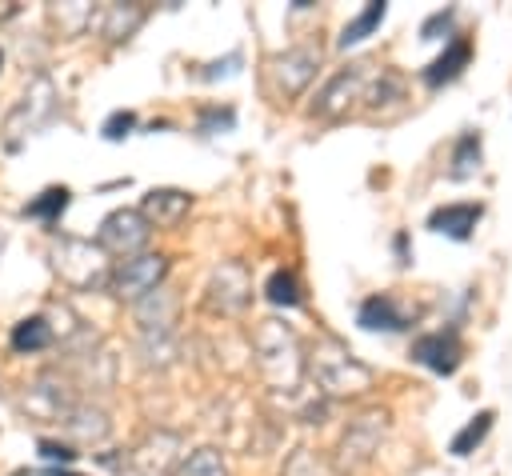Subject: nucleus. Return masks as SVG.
<instances>
[{"mask_svg":"<svg viewBox=\"0 0 512 476\" xmlns=\"http://www.w3.org/2000/svg\"><path fill=\"white\" fill-rule=\"evenodd\" d=\"M208 308L212 312H224V316H236L248 308L252 300V276L240 260H220L212 268V280H208Z\"/></svg>","mask_w":512,"mask_h":476,"instance_id":"nucleus-10","label":"nucleus"},{"mask_svg":"<svg viewBox=\"0 0 512 476\" xmlns=\"http://www.w3.org/2000/svg\"><path fill=\"white\" fill-rule=\"evenodd\" d=\"M140 352H144V364H168L176 356L172 332H140Z\"/></svg>","mask_w":512,"mask_h":476,"instance_id":"nucleus-29","label":"nucleus"},{"mask_svg":"<svg viewBox=\"0 0 512 476\" xmlns=\"http://www.w3.org/2000/svg\"><path fill=\"white\" fill-rule=\"evenodd\" d=\"M492 420H496V412L492 408H484V412H476L456 436H452V444H448V452L452 456H472L480 444H484V436L492 432Z\"/></svg>","mask_w":512,"mask_h":476,"instance_id":"nucleus-24","label":"nucleus"},{"mask_svg":"<svg viewBox=\"0 0 512 476\" xmlns=\"http://www.w3.org/2000/svg\"><path fill=\"white\" fill-rule=\"evenodd\" d=\"M356 320H360V328H368V332H400V328H408V320H416V308L400 304V300L388 296V292H376V296H368V300L360 304Z\"/></svg>","mask_w":512,"mask_h":476,"instance_id":"nucleus-15","label":"nucleus"},{"mask_svg":"<svg viewBox=\"0 0 512 476\" xmlns=\"http://www.w3.org/2000/svg\"><path fill=\"white\" fill-rule=\"evenodd\" d=\"M240 64H244V56H240V52H228V56H224V64H220V60H212V64H204V72H200V76H204V80H216V76H232Z\"/></svg>","mask_w":512,"mask_h":476,"instance_id":"nucleus-33","label":"nucleus"},{"mask_svg":"<svg viewBox=\"0 0 512 476\" xmlns=\"http://www.w3.org/2000/svg\"><path fill=\"white\" fill-rule=\"evenodd\" d=\"M48 16H52V24L60 28V36H80L84 28H92L96 8L84 4V0H72V4H52Z\"/></svg>","mask_w":512,"mask_h":476,"instance_id":"nucleus-25","label":"nucleus"},{"mask_svg":"<svg viewBox=\"0 0 512 476\" xmlns=\"http://www.w3.org/2000/svg\"><path fill=\"white\" fill-rule=\"evenodd\" d=\"M480 216H484V208H480V204H472V200L440 204V208H432L428 228H432V232H444V236H452V240H468V236H472V228L480 224Z\"/></svg>","mask_w":512,"mask_h":476,"instance_id":"nucleus-18","label":"nucleus"},{"mask_svg":"<svg viewBox=\"0 0 512 476\" xmlns=\"http://www.w3.org/2000/svg\"><path fill=\"white\" fill-rule=\"evenodd\" d=\"M68 196H72L68 188H44L36 200L24 204V216H36V220H48V224H52V220L68 208Z\"/></svg>","mask_w":512,"mask_h":476,"instance_id":"nucleus-28","label":"nucleus"},{"mask_svg":"<svg viewBox=\"0 0 512 476\" xmlns=\"http://www.w3.org/2000/svg\"><path fill=\"white\" fill-rule=\"evenodd\" d=\"M56 112H60V88L52 84V76L36 72V76L28 80V88H24V96L12 104V112H8L4 124H0L4 148L16 152L28 136H36L40 128H48V124L56 120Z\"/></svg>","mask_w":512,"mask_h":476,"instance_id":"nucleus-3","label":"nucleus"},{"mask_svg":"<svg viewBox=\"0 0 512 476\" xmlns=\"http://www.w3.org/2000/svg\"><path fill=\"white\" fill-rule=\"evenodd\" d=\"M132 128H136V112H124V108H120V112H112V116L104 120V128H100V132H104L108 140H124Z\"/></svg>","mask_w":512,"mask_h":476,"instance_id":"nucleus-31","label":"nucleus"},{"mask_svg":"<svg viewBox=\"0 0 512 476\" xmlns=\"http://www.w3.org/2000/svg\"><path fill=\"white\" fill-rule=\"evenodd\" d=\"M52 340H56V336H52L48 316H28V320H20V324L12 328V348H16V352H44Z\"/></svg>","mask_w":512,"mask_h":476,"instance_id":"nucleus-23","label":"nucleus"},{"mask_svg":"<svg viewBox=\"0 0 512 476\" xmlns=\"http://www.w3.org/2000/svg\"><path fill=\"white\" fill-rule=\"evenodd\" d=\"M188 208H192V196L180 188H148L140 200V216L148 224H164V228L180 224L188 216Z\"/></svg>","mask_w":512,"mask_h":476,"instance_id":"nucleus-16","label":"nucleus"},{"mask_svg":"<svg viewBox=\"0 0 512 476\" xmlns=\"http://www.w3.org/2000/svg\"><path fill=\"white\" fill-rule=\"evenodd\" d=\"M36 448H40V456H44V460H52V464H72V460H76V452H72V444H56V440H40Z\"/></svg>","mask_w":512,"mask_h":476,"instance_id":"nucleus-34","label":"nucleus"},{"mask_svg":"<svg viewBox=\"0 0 512 476\" xmlns=\"http://www.w3.org/2000/svg\"><path fill=\"white\" fill-rule=\"evenodd\" d=\"M252 352H256V368L268 380V388L276 392H296L304 380V348L300 336L280 324V320H260L252 328Z\"/></svg>","mask_w":512,"mask_h":476,"instance_id":"nucleus-1","label":"nucleus"},{"mask_svg":"<svg viewBox=\"0 0 512 476\" xmlns=\"http://www.w3.org/2000/svg\"><path fill=\"white\" fill-rule=\"evenodd\" d=\"M164 276H168V256L164 252H136V256H124L108 272V288H112L116 300L136 304L140 296H148L152 288H160Z\"/></svg>","mask_w":512,"mask_h":476,"instance_id":"nucleus-6","label":"nucleus"},{"mask_svg":"<svg viewBox=\"0 0 512 476\" xmlns=\"http://www.w3.org/2000/svg\"><path fill=\"white\" fill-rule=\"evenodd\" d=\"M316 68H320V48H312V44L284 48V52H276V56L264 60V92L276 104L280 100H292V96H300L312 84Z\"/></svg>","mask_w":512,"mask_h":476,"instance_id":"nucleus-5","label":"nucleus"},{"mask_svg":"<svg viewBox=\"0 0 512 476\" xmlns=\"http://www.w3.org/2000/svg\"><path fill=\"white\" fill-rule=\"evenodd\" d=\"M412 360L440 372V376H452L464 360V340L456 328H436V332H424L412 340Z\"/></svg>","mask_w":512,"mask_h":476,"instance_id":"nucleus-11","label":"nucleus"},{"mask_svg":"<svg viewBox=\"0 0 512 476\" xmlns=\"http://www.w3.org/2000/svg\"><path fill=\"white\" fill-rule=\"evenodd\" d=\"M304 368L312 372V380L320 384L324 396H364L372 388V368L364 360H356L340 340L324 336L312 344V352L304 356Z\"/></svg>","mask_w":512,"mask_h":476,"instance_id":"nucleus-2","label":"nucleus"},{"mask_svg":"<svg viewBox=\"0 0 512 476\" xmlns=\"http://www.w3.org/2000/svg\"><path fill=\"white\" fill-rule=\"evenodd\" d=\"M384 428H388V416L384 412H368V416L352 420L348 432H344V440H340V464L344 468H356L360 460H368L380 448Z\"/></svg>","mask_w":512,"mask_h":476,"instance_id":"nucleus-13","label":"nucleus"},{"mask_svg":"<svg viewBox=\"0 0 512 476\" xmlns=\"http://www.w3.org/2000/svg\"><path fill=\"white\" fill-rule=\"evenodd\" d=\"M264 296H268L272 304H280V308H296V304H300V284H296V272L276 268V272L268 276V284H264Z\"/></svg>","mask_w":512,"mask_h":476,"instance_id":"nucleus-27","label":"nucleus"},{"mask_svg":"<svg viewBox=\"0 0 512 476\" xmlns=\"http://www.w3.org/2000/svg\"><path fill=\"white\" fill-rule=\"evenodd\" d=\"M184 460V436L168 432V428H152L132 452H128V468L136 476H172Z\"/></svg>","mask_w":512,"mask_h":476,"instance_id":"nucleus-9","label":"nucleus"},{"mask_svg":"<svg viewBox=\"0 0 512 476\" xmlns=\"http://www.w3.org/2000/svg\"><path fill=\"white\" fill-rule=\"evenodd\" d=\"M236 124V112L232 108H204L200 112V124H196V132H204V136H216V132H228Z\"/></svg>","mask_w":512,"mask_h":476,"instance_id":"nucleus-30","label":"nucleus"},{"mask_svg":"<svg viewBox=\"0 0 512 476\" xmlns=\"http://www.w3.org/2000/svg\"><path fill=\"white\" fill-rule=\"evenodd\" d=\"M60 428L72 444H104L112 436V416L92 400H76L72 412L60 420Z\"/></svg>","mask_w":512,"mask_h":476,"instance_id":"nucleus-14","label":"nucleus"},{"mask_svg":"<svg viewBox=\"0 0 512 476\" xmlns=\"http://www.w3.org/2000/svg\"><path fill=\"white\" fill-rule=\"evenodd\" d=\"M76 404V392L68 384V376H60L56 368L40 372L28 388H24V412L40 424H60Z\"/></svg>","mask_w":512,"mask_h":476,"instance_id":"nucleus-8","label":"nucleus"},{"mask_svg":"<svg viewBox=\"0 0 512 476\" xmlns=\"http://www.w3.org/2000/svg\"><path fill=\"white\" fill-rule=\"evenodd\" d=\"M0 68H4V52H0Z\"/></svg>","mask_w":512,"mask_h":476,"instance_id":"nucleus-37","label":"nucleus"},{"mask_svg":"<svg viewBox=\"0 0 512 476\" xmlns=\"http://www.w3.org/2000/svg\"><path fill=\"white\" fill-rule=\"evenodd\" d=\"M172 476H228V464H224V456H220L216 448L204 444V448L188 452Z\"/></svg>","mask_w":512,"mask_h":476,"instance_id":"nucleus-26","label":"nucleus"},{"mask_svg":"<svg viewBox=\"0 0 512 476\" xmlns=\"http://www.w3.org/2000/svg\"><path fill=\"white\" fill-rule=\"evenodd\" d=\"M468 60H472V40H468V36H452L448 48L424 68V84H428V88H440V84L456 80V76L468 68Z\"/></svg>","mask_w":512,"mask_h":476,"instance_id":"nucleus-20","label":"nucleus"},{"mask_svg":"<svg viewBox=\"0 0 512 476\" xmlns=\"http://www.w3.org/2000/svg\"><path fill=\"white\" fill-rule=\"evenodd\" d=\"M452 16H456L452 8H440V12H432V16L420 24V36H424V40H440V32L452 24Z\"/></svg>","mask_w":512,"mask_h":476,"instance_id":"nucleus-32","label":"nucleus"},{"mask_svg":"<svg viewBox=\"0 0 512 476\" xmlns=\"http://www.w3.org/2000/svg\"><path fill=\"white\" fill-rule=\"evenodd\" d=\"M364 68H368V64H348V68H340L336 76H328L324 88H320L316 100H312V116L332 120V116L348 112V104L360 100V92H364Z\"/></svg>","mask_w":512,"mask_h":476,"instance_id":"nucleus-12","label":"nucleus"},{"mask_svg":"<svg viewBox=\"0 0 512 476\" xmlns=\"http://www.w3.org/2000/svg\"><path fill=\"white\" fill-rule=\"evenodd\" d=\"M48 476H76V472H68V468H48Z\"/></svg>","mask_w":512,"mask_h":476,"instance_id":"nucleus-36","label":"nucleus"},{"mask_svg":"<svg viewBox=\"0 0 512 476\" xmlns=\"http://www.w3.org/2000/svg\"><path fill=\"white\" fill-rule=\"evenodd\" d=\"M396 256H400V264H408V236L404 232L396 236Z\"/></svg>","mask_w":512,"mask_h":476,"instance_id":"nucleus-35","label":"nucleus"},{"mask_svg":"<svg viewBox=\"0 0 512 476\" xmlns=\"http://www.w3.org/2000/svg\"><path fill=\"white\" fill-rule=\"evenodd\" d=\"M52 272L76 288V292H88V288H100L108 284V256L96 248V240H80V236H60L52 240Z\"/></svg>","mask_w":512,"mask_h":476,"instance_id":"nucleus-4","label":"nucleus"},{"mask_svg":"<svg viewBox=\"0 0 512 476\" xmlns=\"http://www.w3.org/2000/svg\"><path fill=\"white\" fill-rule=\"evenodd\" d=\"M480 160H484L480 132H464V136L456 140V148H452V168H448V176H452V180H468V176L480 172Z\"/></svg>","mask_w":512,"mask_h":476,"instance_id":"nucleus-22","label":"nucleus"},{"mask_svg":"<svg viewBox=\"0 0 512 476\" xmlns=\"http://www.w3.org/2000/svg\"><path fill=\"white\" fill-rule=\"evenodd\" d=\"M384 12H388V4H384V0H368V4H364V12H356V16L344 24V32H340V40H336V44H340V48L360 44L364 36H372V32H376V24L384 20Z\"/></svg>","mask_w":512,"mask_h":476,"instance_id":"nucleus-21","label":"nucleus"},{"mask_svg":"<svg viewBox=\"0 0 512 476\" xmlns=\"http://www.w3.org/2000/svg\"><path fill=\"white\" fill-rule=\"evenodd\" d=\"M92 24H96L100 40L120 44V40H128V36L144 24V8H140V4H104V8L92 16Z\"/></svg>","mask_w":512,"mask_h":476,"instance_id":"nucleus-19","label":"nucleus"},{"mask_svg":"<svg viewBox=\"0 0 512 476\" xmlns=\"http://www.w3.org/2000/svg\"><path fill=\"white\" fill-rule=\"evenodd\" d=\"M176 308H180V300H176L172 288H164V284L152 288L148 296L136 300L140 332H172V324H176Z\"/></svg>","mask_w":512,"mask_h":476,"instance_id":"nucleus-17","label":"nucleus"},{"mask_svg":"<svg viewBox=\"0 0 512 476\" xmlns=\"http://www.w3.org/2000/svg\"><path fill=\"white\" fill-rule=\"evenodd\" d=\"M152 240V224L140 216V208H116L100 220L96 232V248L104 256H136L144 252V244Z\"/></svg>","mask_w":512,"mask_h":476,"instance_id":"nucleus-7","label":"nucleus"}]
</instances>
